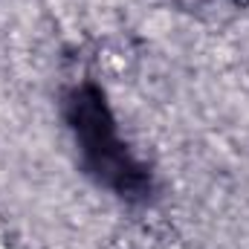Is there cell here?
Listing matches in <instances>:
<instances>
[{
	"mask_svg": "<svg viewBox=\"0 0 249 249\" xmlns=\"http://www.w3.org/2000/svg\"><path fill=\"white\" fill-rule=\"evenodd\" d=\"M64 119L81 154L84 171L127 203H145L154 194V177L119 136L116 116L96 81H81L64 96Z\"/></svg>",
	"mask_w": 249,
	"mask_h": 249,
	"instance_id": "1",
	"label": "cell"
},
{
	"mask_svg": "<svg viewBox=\"0 0 249 249\" xmlns=\"http://www.w3.org/2000/svg\"><path fill=\"white\" fill-rule=\"evenodd\" d=\"M177 3H180L183 9H191V12H194V9H203V6H206V0H177Z\"/></svg>",
	"mask_w": 249,
	"mask_h": 249,
	"instance_id": "2",
	"label": "cell"
},
{
	"mask_svg": "<svg viewBox=\"0 0 249 249\" xmlns=\"http://www.w3.org/2000/svg\"><path fill=\"white\" fill-rule=\"evenodd\" d=\"M235 3H247V0H235Z\"/></svg>",
	"mask_w": 249,
	"mask_h": 249,
	"instance_id": "3",
	"label": "cell"
}]
</instances>
